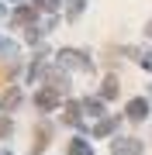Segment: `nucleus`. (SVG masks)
<instances>
[{"label":"nucleus","instance_id":"nucleus-11","mask_svg":"<svg viewBox=\"0 0 152 155\" xmlns=\"http://www.w3.org/2000/svg\"><path fill=\"white\" fill-rule=\"evenodd\" d=\"M28 21H35V7H17L14 24H28Z\"/></svg>","mask_w":152,"mask_h":155},{"label":"nucleus","instance_id":"nucleus-7","mask_svg":"<svg viewBox=\"0 0 152 155\" xmlns=\"http://www.w3.org/2000/svg\"><path fill=\"white\" fill-rule=\"evenodd\" d=\"M114 127H118V117H107V121H100V124L93 127V134H97V138H107Z\"/></svg>","mask_w":152,"mask_h":155},{"label":"nucleus","instance_id":"nucleus-12","mask_svg":"<svg viewBox=\"0 0 152 155\" xmlns=\"http://www.w3.org/2000/svg\"><path fill=\"white\" fill-rule=\"evenodd\" d=\"M83 110L90 117H97V114H104V104H100V100H83Z\"/></svg>","mask_w":152,"mask_h":155},{"label":"nucleus","instance_id":"nucleus-6","mask_svg":"<svg viewBox=\"0 0 152 155\" xmlns=\"http://www.w3.org/2000/svg\"><path fill=\"white\" fill-rule=\"evenodd\" d=\"M0 104H4V110H17V104H21V90L11 86V90L4 93V100H0Z\"/></svg>","mask_w":152,"mask_h":155},{"label":"nucleus","instance_id":"nucleus-13","mask_svg":"<svg viewBox=\"0 0 152 155\" xmlns=\"http://www.w3.org/2000/svg\"><path fill=\"white\" fill-rule=\"evenodd\" d=\"M14 131V124H11V117H0V138H7V134Z\"/></svg>","mask_w":152,"mask_h":155},{"label":"nucleus","instance_id":"nucleus-16","mask_svg":"<svg viewBox=\"0 0 152 155\" xmlns=\"http://www.w3.org/2000/svg\"><path fill=\"white\" fill-rule=\"evenodd\" d=\"M0 14H4V7H0Z\"/></svg>","mask_w":152,"mask_h":155},{"label":"nucleus","instance_id":"nucleus-3","mask_svg":"<svg viewBox=\"0 0 152 155\" xmlns=\"http://www.w3.org/2000/svg\"><path fill=\"white\" fill-rule=\"evenodd\" d=\"M59 62H66V66H73V69H90V59H86L83 52H76V48H62Z\"/></svg>","mask_w":152,"mask_h":155},{"label":"nucleus","instance_id":"nucleus-2","mask_svg":"<svg viewBox=\"0 0 152 155\" xmlns=\"http://www.w3.org/2000/svg\"><path fill=\"white\" fill-rule=\"evenodd\" d=\"M111 155H142V141L138 138H118L111 145Z\"/></svg>","mask_w":152,"mask_h":155},{"label":"nucleus","instance_id":"nucleus-18","mask_svg":"<svg viewBox=\"0 0 152 155\" xmlns=\"http://www.w3.org/2000/svg\"><path fill=\"white\" fill-rule=\"evenodd\" d=\"M0 72H4V69H0Z\"/></svg>","mask_w":152,"mask_h":155},{"label":"nucleus","instance_id":"nucleus-17","mask_svg":"<svg viewBox=\"0 0 152 155\" xmlns=\"http://www.w3.org/2000/svg\"><path fill=\"white\" fill-rule=\"evenodd\" d=\"M0 48H4V41H0Z\"/></svg>","mask_w":152,"mask_h":155},{"label":"nucleus","instance_id":"nucleus-15","mask_svg":"<svg viewBox=\"0 0 152 155\" xmlns=\"http://www.w3.org/2000/svg\"><path fill=\"white\" fill-rule=\"evenodd\" d=\"M38 4L45 7V11H56V7H59V0H38Z\"/></svg>","mask_w":152,"mask_h":155},{"label":"nucleus","instance_id":"nucleus-4","mask_svg":"<svg viewBox=\"0 0 152 155\" xmlns=\"http://www.w3.org/2000/svg\"><path fill=\"white\" fill-rule=\"evenodd\" d=\"M124 114H128L131 121H145V117H149V100H145V97H135V100H128Z\"/></svg>","mask_w":152,"mask_h":155},{"label":"nucleus","instance_id":"nucleus-5","mask_svg":"<svg viewBox=\"0 0 152 155\" xmlns=\"http://www.w3.org/2000/svg\"><path fill=\"white\" fill-rule=\"evenodd\" d=\"M49 138H52V131H49V124H38L35 127V141H31V155H42L49 148Z\"/></svg>","mask_w":152,"mask_h":155},{"label":"nucleus","instance_id":"nucleus-8","mask_svg":"<svg viewBox=\"0 0 152 155\" xmlns=\"http://www.w3.org/2000/svg\"><path fill=\"white\" fill-rule=\"evenodd\" d=\"M69 155H93V148H90V141L76 138V141H69Z\"/></svg>","mask_w":152,"mask_h":155},{"label":"nucleus","instance_id":"nucleus-9","mask_svg":"<svg viewBox=\"0 0 152 155\" xmlns=\"http://www.w3.org/2000/svg\"><path fill=\"white\" fill-rule=\"evenodd\" d=\"M118 90H121V83H118V76H107V79H104V90H100V93H104L107 100H111V97H118Z\"/></svg>","mask_w":152,"mask_h":155},{"label":"nucleus","instance_id":"nucleus-1","mask_svg":"<svg viewBox=\"0 0 152 155\" xmlns=\"http://www.w3.org/2000/svg\"><path fill=\"white\" fill-rule=\"evenodd\" d=\"M59 100H62V93H59V90H52V86H45V90H38V93H35V104H38L42 110H56Z\"/></svg>","mask_w":152,"mask_h":155},{"label":"nucleus","instance_id":"nucleus-14","mask_svg":"<svg viewBox=\"0 0 152 155\" xmlns=\"http://www.w3.org/2000/svg\"><path fill=\"white\" fill-rule=\"evenodd\" d=\"M138 66L142 69H152V52H142V55H138Z\"/></svg>","mask_w":152,"mask_h":155},{"label":"nucleus","instance_id":"nucleus-10","mask_svg":"<svg viewBox=\"0 0 152 155\" xmlns=\"http://www.w3.org/2000/svg\"><path fill=\"white\" fill-rule=\"evenodd\" d=\"M79 110H83V104H73L69 100L66 104V124H79Z\"/></svg>","mask_w":152,"mask_h":155}]
</instances>
